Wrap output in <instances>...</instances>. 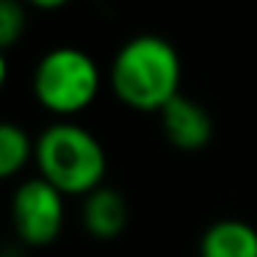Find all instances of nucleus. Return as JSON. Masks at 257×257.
<instances>
[{
	"label": "nucleus",
	"mask_w": 257,
	"mask_h": 257,
	"mask_svg": "<svg viewBox=\"0 0 257 257\" xmlns=\"http://www.w3.org/2000/svg\"><path fill=\"white\" fill-rule=\"evenodd\" d=\"M28 31V9L17 0H3L0 3V50L6 56L14 45Z\"/></svg>",
	"instance_id": "obj_9"
},
{
	"label": "nucleus",
	"mask_w": 257,
	"mask_h": 257,
	"mask_svg": "<svg viewBox=\"0 0 257 257\" xmlns=\"http://www.w3.org/2000/svg\"><path fill=\"white\" fill-rule=\"evenodd\" d=\"M31 6L39 9V12H58V9L67 6V0H31Z\"/></svg>",
	"instance_id": "obj_10"
},
{
	"label": "nucleus",
	"mask_w": 257,
	"mask_h": 257,
	"mask_svg": "<svg viewBox=\"0 0 257 257\" xmlns=\"http://www.w3.org/2000/svg\"><path fill=\"white\" fill-rule=\"evenodd\" d=\"M9 216L20 243L45 249L61 238L67 224V202L61 191L53 188L45 177H28L14 188Z\"/></svg>",
	"instance_id": "obj_4"
},
{
	"label": "nucleus",
	"mask_w": 257,
	"mask_h": 257,
	"mask_svg": "<svg viewBox=\"0 0 257 257\" xmlns=\"http://www.w3.org/2000/svg\"><path fill=\"white\" fill-rule=\"evenodd\" d=\"M39 177H45L64 196H89L105 185L108 155L94 133L75 119H56L36 136Z\"/></svg>",
	"instance_id": "obj_2"
},
{
	"label": "nucleus",
	"mask_w": 257,
	"mask_h": 257,
	"mask_svg": "<svg viewBox=\"0 0 257 257\" xmlns=\"http://www.w3.org/2000/svg\"><path fill=\"white\" fill-rule=\"evenodd\" d=\"M183 61L177 47L158 34L130 36L111 61V89L122 105L161 113L180 97Z\"/></svg>",
	"instance_id": "obj_1"
},
{
	"label": "nucleus",
	"mask_w": 257,
	"mask_h": 257,
	"mask_svg": "<svg viewBox=\"0 0 257 257\" xmlns=\"http://www.w3.org/2000/svg\"><path fill=\"white\" fill-rule=\"evenodd\" d=\"M130 221V207L122 191L102 185L80 199V224L97 240H113L124 232Z\"/></svg>",
	"instance_id": "obj_6"
},
{
	"label": "nucleus",
	"mask_w": 257,
	"mask_h": 257,
	"mask_svg": "<svg viewBox=\"0 0 257 257\" xmlns=\"http://www.w3.org/2000/svg\"><path fill=\"white\" fill-rule=\"evenodd\" d=\"M199 257H257V229L243 218H218L199 235Z\"/></svg>",
	"instance_id": "obj_7"
},
{
	"label": "nucleus",
	"mask_w": 257,
	"mask_h": 257,
	"mask_svg": "<svg viewBox=\"0 0 257 257\" xmlns=\"http://www.w3.org/2000/svg\"><path fill=\"white\" fill-rule=\"evenodd\" d=\"M36 158V139L17 122L0 124V177L12 180Z\"/></svg>",
	"instance_id": "obj_8"
},
{
	"label": "nucleus",
	"mask_w": 257,
	"mask_h": 257,
	"mask_svg": "<svg viewBox=\"0 0 257 257\" xmlns=\"http://www.w3.org/2000/svg\"><path fill=\"white\" fill-rule=\"evenodd\" d=\"M161 130L174 150L199 152L213 139V119L205 105L180 94L161 111Z\"/></svg>",
	"instance_id": "obj_5"
},
{
	"label": "nucleus",
	"mask_w": 257,
	"mask_h": 257,
	"mask_svg": "<svg viewBox=\"0 0 257 257\" xmlns=\"http://www.w3.org/2000/svg\"><path fill=\"white\" fill-rule=\"evenodd\" d=\"M102 89V72L97 61L75 45L50 47L36 61L31 75L34 100L56 119H72L97 100Z\"/></svg>",
	"instance_id": "obj_3"
}]
</instances>
